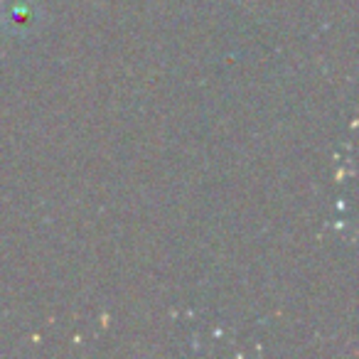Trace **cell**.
<instances>
[{"label":"cell","mask_w":359,"mask_h":359,"mask_svg":"<svg viewBox=\"0 0 359 359\" xmlns=\"http://www.w3.org/2000/svg\"><path fill=\"white\" fill-rule=\"evenodd\" d=\"M40 22V11L32 0H8L3 8V27L8 32L25 35Z\"/></svg>","instance_id":"cell-1"}]
</instances>
